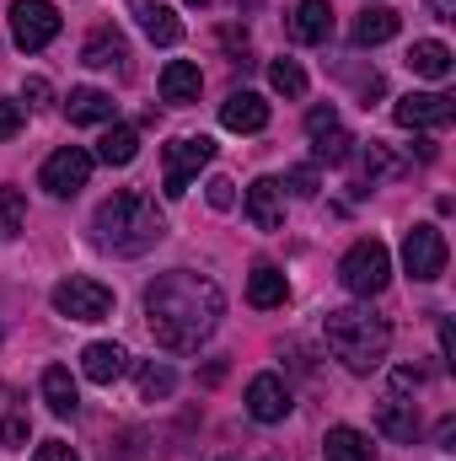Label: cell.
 Wrapping results in <instances>:
<instances>
[{"mask_svg":"<svg viewBox=\"0 0 456 461\" xmlns=\"http://www.w3.org/2000/svg\"><path fill=\"white\" fill-rule=\"evenodd\" d=\"M221 312H226L221 285L205 279V274H188V268H172V274H161V279L145 290V322H150L156 344L178 348V354L205 344V339L215 333Z\"/></svg>","mask_w":456,"mask_h":461,"instance_id":"1","label":"cell"},{"mask_svg":"<svg viewBox=\"0 0 456 461\" xmlns=\"http://www.w3.org/2000/svg\"><path fill=\"white\" fill-rule=\"evenodd\" d=\"M97 236H103V247H114L123 258H140V252H150V247L167 236V215L156 210L150 194L123 188V194H114V199L97 210Z\"/></svg>","mask_w":456,"mask_h":461,"instance_id":"2","label":"cell"},{"mask_svg":"<svg viewBox=\"0 0 456 461\" xmlns=\"http://www.w3.org/2000/svg\"><path fill=\"white\" fill-rule=\"evenodd\" d=\"M328 348L343 359V370L370 375V370H381V359L392 348V328L365 306H339V312H328Z\"/></svg>","mask_w":456,"mask_h":461,"instance_id":"3","label":"cell"},{"mask_svg":"<svg viewBox=\"0 0 456 461\" xmlns=\"http://www.w3.org/2000/svg\"><path fill=\"white\" fill-rule=\"evenodd\" d=\"M339 279H343V290L349 295H381L387 290V279H392V252L376 241V236H365V241H354L349 252H343V263H339Z\"/></svg>","mask_w":456,"mask_h":461,"instance_id":"4","label":"cell"},{"mask_svg":"<svg viewBox=\"0 0 456 461\" xmlns=\"http://www.w3.org/2000/svg\"><path fill=\"white\" fill-rule=\"evenodd\" d=\"M54 312L70 317V322H103L114 312V290L87 279V274H70V279L54 285Z\"/></svg>","mask_w":456,"mask_h":461,"instance_id":"5","label":"cell"},{"mask_svg":"<svg viewBox=\"0 0 456 461\" xmlns=\"http://www.w3.org/2000/svg\"><path fill=\"white\" fill-rule=\"evenodd\" d=\"M11 38H16V49H27V54L49 49V43L59 38V11H54V0H16V5H11Z\"/></svg>","mask_w":456,"mask_h":461,"instance_id":"6","label":"cell"},{"mask_svg":"<svg viewBox=\"0 0 456 461\" xmlns=\"http://www.w3.org/2000/svg\"><path fill=\"white\" fill-rule=\"evenodd\" d=\"M210 156H215V140H205V134H199V140H172V145H167V177H161V194H167V199H183L188 183H194V172H199Z\"/></svg>","mask_w":456,"mask_h":461,"instance_id":"7","label":"cell"},{"mask_svg":"<svg viewBox=\"0 0 456 461\" xmlns=\"http://www.w3.org/2000/svg\"><path fill=\"white\" fill-rule=\"evenodd\" d=\"M38 183H43L54 199H70V194H81V188L92 183V156H87L81 145H65V150H54V156L43 161Z\"/></svg>","mask_w":456,"mask_h":461,"instance_id":"8","label":"cell"},{"mask_svg":"<svg viewBox=\"0 0 456 461\" xmlns=\"http://www.w3.org/2000/svg\"><path fill=\"white\" fill-rule=\"evenodd\" d=\"M403 268L414 279H441L446 274V236L435 226H414L403 236Z\"/></svg>","mask_w":456,"mask_h":461,"instance_id":"9","label":"cell"},{"mask_svg":"<svg viewBox=\"0 0 456 461\" xmlns=\"http://www.w3.org/2000/svg\"><path fill=\"white\" fill-rule=\"evenodd\" d=\"M451 113L456 108H451L446 92H408V97L392 103V118H397L403 129H446Z\"/></svg>","mask_w":456,"mask_h":461,"instance_id":"10","label":"cell"},{"mask_svg":"<svg viewBox=\"0 0 456 461\" xmlns=\"http://www.w3.org/2000/svg\"><path fill=\"white\" fill-rule=\"evenodd\" d=\"M306 134H312V150H317V161H328V167H343L349 161V129L339 123L333 108H312L306 113Z\"/></svg>","mask_w":456,"mask_h":461,"instance_id":"11","label":"cell"},{"mask_svg":"<svg viewBox=\"0 0 456 461\" xmlns=\"http://www.w3.org/2000/svg\"><path fill=\"white\" fill-rule=\"evenodd\" d=\"M247 413H252L258 424H279V419L290 413V386H285L279 375H252V381H247Z\"/></svg>","mask_w":456,"mask_h":461,"instance_id":"12","label":"cell"},{"mask_svg":"<svg viewBox=\"0 0 456 461\" xmlns=\"http://www.w3.org/2000/svg\"><path fill=\"white\" fill-rule=\"evenodd\" d=\"M376 429H381L387 440H397V446H414V440H419V413H414V402H403V392L381 397V408H376Z\"/></svg>","mask_w":456,"mask_h":461,"instance_id":"13","label":"cell"},{"mask_svg":"<svg viewBox=\"0 0 456 461\" xmlns=\"http://www.w3.org/2000/svg\"><path fill=\"white\" fill-rule=\"evenodd\" d=\"M129 5H134V16H140V27H145L150 43H161V49L183 43V22H178V11L167 0H129Z\"/></svg>","mask_w":456,"mask_h":461,"instance_id":"14","label":"cell"},{"mask_svg":"<svg viewBox=\"0 0 456 461\" xmlns=\"http://www.w3.org/2000/svg\"><path fill=\"white\" fill-rule=\"evenodd\" d=\"M81 65H92V70H129V43L118 38V27H97L92 38H87V49H81Z\"/></svg>","mask_w":456,"mask_h":461,"instance_id":"15","label":"cell"},{"mask_svg":"<svg viewBox=\"0 0 456 461\" xmlns=\"http://www.w3.org/2000/svg\"><path fill=\"white\" fill-rule=\"evenodd\" d=\"M285 188L274 183V177H258L252 188H247V221L258 230H279V221H285V199H279Z\"/></svg>","mask_w":456,"mask_h":461,"instance_id":"16","label":"cell"},{"mask_svg":"<svg viewBox=\"0 0 456 461\" xmlns=\"http://www.w3.org/2000/svg\"><path fill=\"white\" fill-rule=\"evenodd\" d=\"M221 123L236 134H258V129H269V103L258 92H231L226 108H221Z\"/></svg>","mask_w":456,"mask_h":461,"instance_id":"17","label":"cell"},{"mask_svg":"<svg viewBox=\"0 0 456 461\" xmlns=\"http://www.w3.org/2000/svg\"><path fill=\"white\" fill-rule=\"evenodd\" d=\"M333 32V5L328 0H301L296 16H290V38L296 43H328Z\"/></svg>","mask_w":456,"mask_h":461,"instance_id":"18","label":"cell"},{"mask_svg":"<svg viewBox=\"0 0 456 461\" xmlns=\"http://www.w3.org/2000/svg\"><path fill=\"white\" fill-rule=\"evenodd\" d=\"M397 11L392 5H365L360 16H354V43L360 49H376V43H387V38H397Z\"/></svg>","mask_w":456,"mask_h":461,"instance_id":"19","label":"cell"},{"mask_svg":"<svg viewBox=\"0 0 456 461\" xmlns=\"http://www.w3.org/2000/svg\"><path fill=\"white\" fill-rule=\"evenodd\" d=\"M199 86H205V76H199V65H188V59H172L167 70H161V97L167 103H199Z\"/></svg>","mask_w":456,"mask_h":461,"instance_id":"20","label":"cell"},{"mask_svg":"<svg viewBox=\"0 0 456 461\" xmlns=\"http://www.w3.org/2000/svg\"><path fill=\"white\" fill-rule=\"evenodd\" d=\"M123 348L118 344H87L81 348V370H87V381H97V386H114L118 375H123Z\"/></svg>","mask_w":456,"mask_h":461,"instance_id":"21","label":"cell"},{"mask_svg":"<svg viewBox=\"0 0 456 461\" xmlns=\"http://www.w3.org/2000/svg\"><path fill=\"white\" fill-rule=\"evenodd\" d=\"M43 402H49V413H59V419H70V413L81 408V392H76V381H70L65 365H49V370H43Z\"/></svg>","mask_w":456,"mask_h":461,"instance_id":"22","label":"cell"},{"mask_svg":"<svg viewBox=\"0 0 456 461\" xmlns=\"http://www.w3.org/2000/svg\"><path fill=\"white\" fill-rule=\"evenodd\" d=\"M65 113H70V123H108L114 118V97L97 92V86H76L65 97Z\"/></svg>","mask_w":456,"mask_h":461,"instance_id":"23","label":"cell"},{"mask_svg":"<svg viewBox=\"0 0 456 461\" xmlns=\"http://www.w3.org/2000/svg\"><path fill=\"white\" fill-rule=\"evenodd\" d=\"M247 301H252L258 312L285 306V274H279L274 263H258V268H252V279H247Z\"/></svg>","mask_w":456,"mask_h":461,"instance_id":"24","label":"cell"},{"mask_svg":"<svg viewBox=\"0 0 456 461\" xmlns=\"http://www.w3.org/2000/svg\"><path fill=\"white\" fill-rule=\"evenodd\" d=\"M323 456H328V461H376V451H370V440H365L360 429L333 424V429H328V440H323Z\"/></svg>","mask_w":456,"mask_h":461,"instance_id":"25","label":"cell"},{"mask_svg":"<svg viewBox=\"0 0 456 461\" xmlns=\"http://www.w3.org/2000/svg\"><path fill=\"white\" fill-rule=\"evenodd\" d=\"M408 65H414V76H424V81H446V76H451V49L435 43V38H424V43L408 49Z\"/></svg>","mask_w":456,"mask_h":461,"instance_id":"26","label":"cell"},{"mask_svg":"<svg viewBox=\"0 0 456 461\" xmlns=\"http://www.w3.org/2000/svg\"><path fill=\"white\" fill-rule=\"evenodd\" d=\"M97 156H103L108 167H129V161L140 156V134H134L129 123H114V129L103 134V145H97Z\"/></svg>","mask_w":456,"mask_h":461,"instance_id":"27","label":"cell"},{"mask_svg":"<svg viewBox=\"0 0 456 461\" xmlns=\"http://www.w3.org/2000/svg\"><path fill=\"white\" fill-rule=\"evenodd\" d=\"M22 226H27V199L16 188H0V241L22 236Z\"/></svg>","mask_w":456,"mask_h":461,"instance_id":"28","label":"cell"},{"mask_svg":"<svg viewBox=\"0 0 456 461\" xmlns=\"http://www.w3.org/2000/svg\"><path fill=\"white\" fill-rule=\"evenodd\" d=\"M172 386H178L172 365H156V359H150V365L140 370V397H145V402H161V397H172Z\"/></svg>","mask_w":456,"mask_h":461,"instance_id":"29","label":"cell"},{"mask_svg":"<svg viewBox=\"0 0 456 461\" xmlns=\"http://www.w3.org/2000/svg\"><path fill=\"white\" fill-rule=\"evenodd\" d=\"M269 81H274L279 97H301V92H306V70H301L296 59H274V65H269Z\"/></svg>","mask_w":456,"mask_h":461,"instance_id":"30","label":"cell"},{"mask_svg":"<svg viewBox=\"0 0 456 461\" xmlns=\"http://www.w3.org/2000/svg\"><path fill=\"white\" fill-rule=\"evenodd\" d=\"M0 440H5V446H22V440H27V413H22V408H5V419H0Z\"/></svg>","mask_w":456,"mask_h":461,"instance_id":"31","label":"cell"},{"mask_svg":"<svg viewBox=\"0 0 456 461\" xmlns=\"http://www.w3.org/2000/svg\"><path fill=\"white\" fill-rule=\"evenodd\" d=\"M285 188H290L296 199H312V194H317V167H296V172L285 177Z\"/></svg>","mask_w":456,"mask_h":461,"instance_id":"32","label":"cell"},{"mask_svg":"<svg viewBox=\"0 0 456 461\" xmlns=\"http://www.w3.org/2000/svg\"><path fill=\"white\" fill-rule=\"evenodd\" d=\"M205 199H210V210H231V204H236L231 177H210V183H205Z\"/></svg>","mask_w":456,"mask_h":461,"instance_id":"33","label":"cell"},{"mask_svg":"<svg viewBox=\"0 0 456 461\" xmlns=\"http://www.w3.org/2000/svg\"><path fill=\"white\" fill-rule=\"evenodd\" d=\"M22 97H27V108H49V97H54V92H49V81H43V76H32V81L22 86Z\"/></svg>","mask_w":456,"mask_h":461,"instance_id":"34","label":"cell"},{"mask_svg":"<svg viewBox=\"0 0 456 461\" xmlns=\"http://www.w3.org/2000/svg\"><path fill=\"white\" fill-rule=\"evenodd\" d=\"M32 461H81V456H76L65 440H49V446H38V451H32Z\"/></svg>","mask_w":456,"mask_h":461,"instance_id":"35","label":"cell"},{"mask_svg":"<svg viewBox=\"0 0 456 461\" xmlns=\"http://www.w3.org/2000/svg\"><path fill=\"white\" fill-rule=\"evenodd\" d=\"M16 129H22V108L0 103V140H16Z\"/></svg>","mask_w":456,"mask_h":461,"instance_id":"36","label":"cell"},{"mask_svg":"<svg viewBox=\"0 0 456 461\" xmlns=\"http://www.w3.org/2000/svg\"><path fill=\"white\" fill-rule=\"evenodd\" d=\"M430 5V16H441V22H456V0H424Z\"/></svg>","mask_w":456,"mask_h":461,"instance_id":"37","label":"cell"},{"mask_svg":"<svg viewBox=\"0 0 456 461\" xmlns=\"http://www.w3.org/2000/svg\"><path fill=\"white\" fill-rule=\"evenodd\" d=\"M188 5H210V0H188Z\"/></svg>","mask_w":456,"mask_h":461,"instance_id":"38","label":"cell"}]
</instances>
